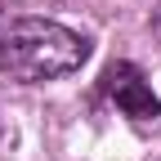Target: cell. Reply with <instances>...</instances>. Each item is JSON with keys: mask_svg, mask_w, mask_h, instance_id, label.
Returning <instances> with one entry per match:
<instances>
[{"mask_svg": "<svg viewBox=\"0 0 161 161\" xmlns=\"http://www.w3.org/2000/svg\"><path fill=\"white\" fill-rule=\"evenodd\" d=\"M90 58V40L54 18H5L0 23V72L23 85L72 76Z\"/></svg>", "mask_w": 161, "mask_h": 161, "instance_id": "cell-1", "label": "cell"}, {"mask_svg": "<svg viewBox=\"0 0 161 161\" xmlns=\"http://www.w3.org/2000/svg\"><path fill=\"white\" fill-rule=\"evenodd\" d=\"M103 94L112 98V108L121 116H130V121H143V125H148V121L161 116V98L152 94L148 76L139 72L134 63H112L103 72Z\"/></svg>", "mask_w": 161, "mask_h": 161, "instance_id": "cell-2", "label": "cell"}]
</instances>
